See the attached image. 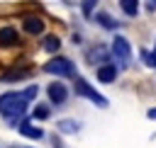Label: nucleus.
<instances>
[{
    "label": "nucleus",
    "instance_id": "obj_1",
    "mask_svg": "<svg viewBox=\"0 0 156 148\" xmlns=\"http://www.w3.org/2000/svg\"><path fill=\"white\" fill-rule=\"evenodd\" d=\"M27 112V99L22 92H5L0 95V114L12 124L17 126V119H22Z\"/></svg>",
    "mask_w": 156,
    "mask_h": 148
},
{
    "label": "nucleus",
    "instance_id": "obj_2",
    "mask_svg": "<svg viewBox=\"0 0 156 148\" xmlns=\"http://www.w3.org/2000/svg\"><path fill=\"white\" fill-rule=\"evenodd\" d=\"M112 56H115V61L119 63V68H129V63H132V46H129V41L124 39V36H115L112 39Z\"/></svg>",
    "mask_w": 156,
    "mask_h": 148
},
{
    "label": "nucleus",
    "instance_id": "obj_3",
    "mask_svg": "<svg viewBox=\"0 0 156 148\" xmlns=\"http://www.w3.org/2000/svg\"><path fill=\"white\" fill-rule=\"evenodd\" d=\"M44 70L51 73V75H58V78H73V75H76L73 61H68V58H63V56H56V58H51L49 63H44Z\"/></svg>",
    "mask_w": 156,
    "mask_h": 148
},
{
    "label": "nucleus",
    "instance_id": "obj_4",
    "mask_svg": "<svg viewBox=\"0 0 156 148\" xmlns=\"http://www.w3.org/2000/svg\"><path fill=\"white\" fill-rule=\"evenodd\" d=\"M76 95H80V97L95 102L98 107H107V99H105L100 92H95V90L88 85V80H83V78H76Z\"/></svg>",
    "mask_w": 156,
    "mask_h": 148
},
{
    "label": "nucleus",
    "instance_id": "obj_5",
    "mask_svg": "<svg viewBox=\"0 0 156 148\" xmlns=\"http://www.w3.org/2000/svg\"><path fill=\"white\" fill-rule=\"evenodd\" d=\"M46 92H49V99H51L54 104H61V102H66V97H68V90H66L63 82H51V85L46 87Z\"/></svg>",
    "mask_w": 156,
    "mask_h": 148
},
{
    "label": "nucleus",
    "instance_id": "obj_6",
    "mask_svg": "<svg viewBox=\"0 0 156 148\" xmlns=\"http://www.w3.org/2000/svg\"><path fill=\"white\" fill-rule=\"evenodd\" d=\"M115 78H117V68L112 63H102L98 68V80L100 82H115Z\"/></svg>",
    "mask_w": 156,
    "mask_h": 148
},
{
    "label": "nucleus",
    "instance_id": "obj_7",
    "mask_svg": "<svg viewBox=\"0 0 156 148\" xmlns=\"http://www.w3.org/2000/svg\"><path fill=\"white\" fill-rule=\"evenodd\" d=\"M24 32H27V34H41V32H44V19L37 17V15H34V17H27V19H24Z\"/></svg>",
    "mask_w": 156,
    "mask_h": 148
},
{
    "label": "nucleus",
    "instance_id": "obj_8",
    "mask_svg": "<svg viewBox=\"0 0 156 148\" xmlns=\"http://www.w3.org/2000/svg\"><path fill=\"white\" fill-rule=\"evenodd\" d=\"M20 133L27 136V138H34V141H39V138L44 136V131H41L39 126H32L29 121H20Z\"/></svg>",
    "mask_w": 156,
    "mask_h": 148
},
{
    "label": "nucleus",
    "instance_id": "obj_9",
    "mask_svg": "<svg viewBox=\"0 0 156 148\" xmlns=\"http://www.w3.org/2000/svg\"><path fill=\"white\" fill-rule=\"evenodd\" d=\"M15 44H17V29L12 27L0 29V46H15Z\"/></svg>",
    "mask_w": 156,
    "mask_h": 148
},
{
    "label": "nucleus",
    "instance_id": "obj_10",
    "mask_svg": "<svg viewBox=\"0 0 156 148\" xmlns=\"http://www.w3.org/2000/svg\"><path fill=\"white\" fill-rule=\"evenodd\" d=\"M110 56H112V53H107V49H105V46H95V49L90 51V56H88V58H90V63H95V61H98V63H105Z\"/></svg>",
    "mask_w": 156,
    "mask_h": 148
},
{
    "label": "nucleus",
    "instance_id": "obj_11",
    "mask_svg": "<svg viewBox=\"0 0 156 148\" xmlns=\"http://www.w3.org/2000/svg\"><path fill=\"white\" fill-rule=\"evenodd\" d=\"M119 7L124 10V15L134 17V15L139 12V0H119Z\"/></svg>",
    "mask_w": 156,
    "mask_h": 148
},
{
    "label": "nucleus",
    "instance_id": "obj_12",
    "mask_svg": "<svg viewBox=\"0 0 156 148\" xmlns=\"http://www.w3.org/2000/svg\"><path fill=\"white\" fill-rule=\"evenodd\" d=\"M95 22L98 24H102L105 29H117V22L110 17V15H105V12H100V15H95Z\"/></svg>",
    "mask_w": 156,
    "mask_h": 148
},
{
    "label": "nucleus",
    "instance_id": "obj_13",
    "mask_svg": "<svg viewBox=\"0 0 156 148\" xmlns=\"http://www.w3.org/2000/svg\"><path fill=\"white\" fill-rule=\"evenodd\" d=\"M58 46H61V41H58V36H54V34H49V36L44 39V51H49V53H56V51H58Z\"/></svg>",
    "mask_w": 156,
    "mask_h": 148
},
{
    "label": "nucleus",
    "instance_id": "obj_14",
    "mask_svg": "<svg viewBox=\"0 0 156 148\" xmlns=\"http://www.w3.org/2000/svg\"><path fill=\"white\" fill-rule=\"evenodd\" d=\"M58 129H61L63 133H76V131L80 129V124L73 121V119H63V121H58Z\"/></svg>",
    "mask_w": 156,
    "mask_h": 148
},
{
    "label": "nucleus",
    "instance_id": "obj_15",
    "mask_svg": "<svg viewBox=\"0 0 156 148\" xmlns=\"http://www.w3.org/2000/svg\"><path fill=\"white\" fill-rule=\"evenodd\" d=\"M27 75H29V70H27V68H24V70H7V73L2 75V80H7V82H10V80H22V78H27Z\"/></svg>",
    "mask_w": 156,
    "mask_h": 148
},
{
    "label": "nucleus",
    "instance_id": "obj_16",
    "mask_svg": "<svg viewBox=\"0 0 156 148\" xmlns=\"http://www.w3.org/2000/svg\"><path fill=\"white\" fill-rule=\"evenodd\" d=\"M141 58H144V63L149 68H156V49L154 51H141Z\"/></svg>",
    "mask_w": 156,
    "mask_h": 148
},
{
    "label": "nucleus",
    "instance_id": "obj_17",
    "mask_svg": "<svg viewBox=\"0 0 156 148\" xmlns=\"http://www.w3.org/2000/svg\"><path fill=\"white\" fill-rule=\"evenodd\" d=\"M32 114H34V119H49V107L46 104H37Z\"/></svg>",
    "mask_w": 156,
    "mask_h": 148
},
{
    "label": "nucleus",
    "instance_id": "obj_18",
    "mask_svg": "<svg viewBox=\"0 0 156 148\" xmlns=\"http://www.w3.org/2000/svg\"><path fill=\"white\" fill-rule=\"evenodd\" d=\"M95 5H98V0H83V15H85V17H93Z\"/></svg>",
    "mask_w": 156,
    "mask_h": 148
},
{
    "label": "nucleus",
    "instance_id": "obj_19",
    "mask_svg": "<svg viewBox=\"0 0 156 148\" xmlns=\"http://www.w3.org/2000/svg\"><path fill=\"white\" fill-rule=\"evenodd\" d=\"M37 92H39V87H37V85H29V87H27L22 95H24V99L29 102V99H34V97H37Z\"/></svg>",
    "mask_w": 156,
    "mask_h": 148
},
{
    "label": "nucleus",
    "instance_id": "obj_20",
    "mask_svg": "<svg viewBox=\"0 0 156 148\" xmlns=\"http://www.w3.org/2000/svg\"><path fill=\"white\" fill-rule=\"evenodd\" d=\"M146 10L154 12V10H156V0H146Z\"/></svg>",
    "mask_w": 156,
    "mask_h": 148
},
{
    "label": "nucleus",
    "instance_id": "obj_21",
    "mask_svg": "<svg viewBox=\"0 0 156 148\" xmlns=\"http://www.w3.org/2000/svg\"><path fill=\"white\" fill-rule=\"evenodd\" d=\"M146 116H149V119H156V109H149V112H146Z\"/></svg>",
    "mask_w": 156,
    "mask_h": 148
}]
</instances>
